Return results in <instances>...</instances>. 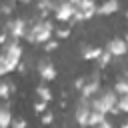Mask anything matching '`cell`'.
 I'll return each mask as SVG.
<instances>
[{
    "label": "cell",
    "mask_w": 128,
    "mask_h": 128,
    "mask_svg": "<svg viewBox=\"0 0 128 128\" xmlns=\"http://www.w3.org/2000/svg\"><path fill=\"white\" fill-rule=\"evenodd\" d=\"M116 108H118L120 114H122V112H128V94L118 96V104H116Z\"/></svg>",
    "instance_id": "ffe728a7"
},
{
    "label": "cell",
    "mask_w": 128,
    "mask_h": 128,
    "mask_svg": "<svg viewBox=\"0 0 128 128\" xmlns=\"http://www.w3.org/2000/svg\"><path fill=\"white\" fill-rule=\"evenodd\" d=\"M0 48H2V54H4V56L12 62V64H16V66L20 64L24 50H22V46L18 44V40H12V38H10V40H8L4 46H0Z\"/></svg>",
    "instance_id": "277c9868"
},
{
    "label": "cell",
    "mask_w": 128,
    "mask_h": 128,
    "mask_svg": "<svg viewBox=\"0 0 128 128\" xmlns=\"http://www.w3.org/2000/svg\"><path fill=\"white\" fill-rule=\"evenodd\" d=\"M26 28H28V22L26 20H22V18H10L6 22V28L4 30L8 32V36L12 40H18V38H24Z\"/></svg>",
    "instance_id": "5b68a950"
},
{
    "label": "cell",
    "mask_w": 128,
    "mask_h": 128,
    "mask_svg": "<svg viewBox=\"0 0 128 128\" xmlns=\"http://www.w3.org/2000/svg\"><path fill=\"white\" fill-rule=\"evenodd\" d=\"M118 10H120V0H104L96 8V14H100V16H112Z\"/></svg>",
    "instance_id": "8fae6325"
},
{
    "label": "cell",
    "mask_w": 128,
    "mask_h": 128,
    "mask_svg": "<svg viewBox=\"0 0 128 128\" xmlns=\"http://www.w3.org/2000/svg\"><path fill=\"white\" fill-rule=\"evenodd\" d=\"M56 48H58V40H52V38H50L48 42H44V50H46V52H54Z\"/></svg>",
    "instance_id": "cb8c5ba5"
},
{
    "label": "cell",
    "mask_w": 128,
    "mask_h": 128,
    "mask_svg": "<svg viewBox=\"0 0 128 128\" xmlns=\"http://www.w3.org/2000/svg\"><path fill=\"white\" fill-rule=\"evenodd\" d=\"M86 80H88V78H84V76L76 78V80H74V88H76V90H82V88H84V84H86Z\"/></svg>",
    "instance_id": "484cf974"
},
{
    "label": "cell",
    "mask_w": 128,
    "mask_h": 128,
    "mask_svg": "<svg viewBox=\"0 0 128 128\" xmlns=\"http://www.w3.org/2000/svg\"><path fill=\"white\" fill-rule=\"evenodd\" d=\"M96 0H80L78 4H76V10L78 12H82V16H84V22L86 20H90L94 14H96Z\"/></svg>",
    "instance_id": "30bf717a"
},
{
    "label": "cell",
    "mask_w": 128,
    "mask_h": 128,
    "mask_svg": "<svg viewBox=\"0 0 128 128\" xmlns=\"http://www.w3.org/2000/svg\"><path fill=\"white\" fill-rule=\"evenodd\" d=\"M124 78H128V66L124 68Z\"/></svg>",
    "instance_id": "1f68e13d"
},
{
    "label": "cell",
    "mask_w": 128,
    "mask_h": 128,
    "mask_svg": "<svg viewBox=\"0 0 128 128\" xmlns=\"http://www.w3.org/2000/svg\"><path fill=\"white\" fill-rule=\"evenodd\" d=\"M90 112H92V106H90V100L82 98L76 106V112H74V120L80 124V126H88L90 122Z\"/></svg>",
    "instance_id": "8992f818"
},
{
    "label": "cell",
    "mask_w": 128,
    "mask_h": 128,
    "mask_svg": "<svg viewBox=\"0 0 128 128\" xmlns=\"http://www.w3.org/2000/svg\"><path fill=\"white\" fill-rule=\"evenodd\" d=\"M106 50L112 56H124V54H128V42L124 38H112V40H108Z\"/></svg>",
    "instance_id": "9c48e42d"
},
{
    "label": "cell",
    "mask_w": 128,
    "mask_h": 128,
    "mask_svg": "<svg viewBox=\"0 0 128 128\" xmlns=\"http://www.w3.org/2000/svg\"><path fill=\"white\" fill-rule=\"evenodd\" d=\"M92 128H112V124H110L108 120H104V122H100L98 126H92Z\"/></svg>",
    "instance_id": "f546056e"
},
{
    "label": "cell",
    "mask_w": 128,
    "mask_h": 128,
    "mask_svg": "<svg viewBox=\"0 0 128 128\" xmlns=\"http://www.w3.org/2000/svg\"><path fill=\"white\" fill-rule=\"evenodd\" d=\"M126 18H128V10H126Z\"/></svg>",
    "instance_id": "836d02e7"
},
{
    "label": "cell",
    "mask_w": 128,
    "mask_h": 128,
    "mask_svg": "<svg viewBox=\"0 0 128 128\" xmlns=\"http://www.w3.org/2000/svg\"><path fill=\"white\" fill-rule=\"evenodd\" d=\"M120 128H128V120H124V122L120 124Z\"/></svg>",
    "instance_id": "4dcf8cb0"
},
{
    "label": "cell",
    "mask_w": 128,
    "mask_h": 128,
    "mask_svg": "<svg viewBox=\"0 0 128 128\" xmlns=\"http://www.w3.org/2000/svg\"><path fill=\"white\" fill-rule=\"evenodd\" d=\"M12 128H26L28 124H26V120L24 118H12V124H10Z\"/></svg>",
    "instance_id": "d4e9b609"
},
{
    "label": "cell",
    "mask_w": 128,
    "mask_h": 128,
    "mask_svg": "<svg viewBox=\"0 0 128 128\" xmlns=\"http://www.w3.org/2000/svg\"><path fill=\"white\" fill-rule=\"evenodd\" d=\"M70 28H64V26H60V28H54V36L58 38V40H64V38H68L70 36Z\"/></svg>",
    "instance_id": "44dd1931"
},
{
    "label": "cell",
    "mask_w": 128,
    "mask_h": 128,
    "mask_svg": "<svg viewBox=\"0 0 128 128\" xmlns=\"http://www.w3.org/2000/svg\"><path fill=\"white\" fill-rule=\"evenodd\" d=\"M14 90H16L14 82H10V80H6V78L0 80V100H8V98L14 94Z\"/></svg>",
    "instance_id": "7c38bea8"
},
{
    "label": "cell",
    "mask_w": 128,
    "mask_h": 128,
    "mask_svg": "<svg viewBox=\"0 0 128 128\" xmlns=\"http://www.w3.org/2000/svg\"><path fill=\"white\" fill-rule=\"evenodd\" d=\"M74 12H76V8L68 0H54V18L58 22H68L70 24Z\"/></svg>",
    "instance_id": "3957f363"
},
{
    "label": "cell",
    "mask_w": 128,
    "mask_h": 128,
    "mask_svg": "<svg viewBox=\"0 0 128 128\" xmlns=\"http://www.w3.org/2000/svg\"><path fill=\"white\" fill-rule=\"evenodd\" d=\"M116 104H118V94L114 90H100L94 98H90V106L94 110H100V112H106V114L108 112L120 114L118 108H116Z\"/></svg>",
    "instance_id": "7a4b0ae2"
},
{
    "label": "cell",
    "mask_w": 128,
    "mask_h": 128,
    "mask_svg": "<svg viewBox=\"0 0 128 128\" xmlns=\"http://www.w3.org/2000/svg\"><path fill=\"white\" fill-rule=\"evenodd\" d=\"M46 110H48V102H44V100H36L34 102V112L36 114H42Z\"/></svg>",
    "instance_id": "603a6c76"
},
{
    "label": "cell",
    "mask_w": 128,
    "mask_h": 128,
    "mask_svg": "<svg viewBox=\"0 0 128 128\" xmlns=\"http://www.w3.org/2000/svg\"><path fill=\"white\" fill-rule=\"evenodd\" d=\"M8 40H10V36H8V32H6V30H4V32H0V46H4V44H6Z\"/></svg>",
    "instance_id": "83f0119b"
},
{
    "label": "cell",
    "mask_w": 128,
    "mask_h": 128,
    "mask_svg": "<svg viewBox=\"0 0 128 128\" xmlns=\"http://www.w3.org/2000/svg\"><path fill=\"white\" fill-rule=\"evenodd\" d=\"M38 2H42V0H38Z\"/></svg>",
    "instance_id": "d590c367"
},
{
    "label": "cell",
    "mask_w": 128,
    "mask_h": 128,
    "mask_svg": "<svg viewBox=\"0 0 128 128\" xmlns=\"http://www.w3.org/2000/svg\"><path fill=\"white\" fill-rule=\"evenodd\" d=\"M40 120H42V124H44V126H50V124L54 122V114H52L50 110H46V112H42V114H40Z\"/></svg>",
    "instance_id": "7402d4cb"
},
{
    "label": "cell",
    "mask_w": 128,
    "mask_h": 128,
    "mask_svg": "<svg viewBox=\"0 0 128 128\" xmlns=\"http://www.w3.org/2000/svg\"><path fill=\"white\" fill-rule=\"evenodd\" d=\"M124 40H126V42H128V34H126V36H124Z\"/></svg>",
    "instance_id": "d6a6232c"
},
{
    "label": "cell",
    "mask_w": 128,
    "mask_h": 128,
    "mask_svg": "<svg viewBox=\"0 0 128 128\" xmlns=\"http://www.w3.org/2000/svg\"><path fill=\"white\" fill-rule=\"evenodd\" d=\"M102 50H104V48H98V46H84L82 52H80V56H82L84 60H98L100 54H102Z\"/></svg>",
    "instance_id": "4fadbf2b"
},
{
    "label": "cell",
    "mask_w": 128,
    "mask_h": 128,
    "mask_svg": "<svg viewBox=\"0 0 128 128\" xmlns=\"http://www.w3.org/2000/svg\"><path fill=\"white\" fill-rule=\"evenodd\" d=\"M36 70H38V76H40L42 82H52L56 78V68L50 60H40L36 64Z\"/></svg>",
    "instance_id": "ba28073f"
},
{
    "label": "cell",
    "mask_w": 128,
    "mask_h": 128,
    "mask_svg": "<svg viewBox=\"0 0 128 128\" xmlns=\"http://www.w3.org/2000/svg\"><path fill=\"white\" fill-rule=\"evenodd\" d=\"M114 92H116L118 96L128 94V78H124V76L116 78V82H114Z\"/></svg>",
    "instance_id": "2e32d148"
},
{
    "label": "cell",
    "mask_w": 128,
    "mask_h": 128,
    "mask_svg": "<svg viewBox=\"0 0 128 128\" xmlns=\"http://www.w3.org/2000/svg\"><path fill=\"white\" fill-rule=\"evenodd\" d=\"M0 12H2L4 16H10V14H12V4H2V6H0Z\"/></svg>",
    "instance_id": "4316f807"
},
{
    "label": "cell",
    "mask_w": 128,
    "mask_h": 128,
    "mask_svg": "<svg viewBox=\"0 0 128 128\" xmlns=\"http://www.w3.org/2000/svg\"><path fill=\"white\" fill-rule=\"evenodd\" d=\"M112 58H114V56H112V54L104 48V50H102V54H100V58H98L96 62H98V66H100V68H106V66L112 62Z\"/></svg>",
    "instance_id": "d6986e66"
},
{
    "label": "cell",
    "mask_w": 128,
    "mask_h": 128,
    "mask_svg": "<svg viewBox=\"0 0 128 128\" xmlns=\"http://www.w3.org/2000/svg\"><path fill=\"white\" fill-rule=\"evenodd\" d=\"M80 128H86V126H80Z\"/></svg>",
    "instance_id": "e575fe53"
},
{
    "label": "cell",
    "mask_w": 128,
    "mask_h": 128,
    "mask_svg": "<svg viewBox=\"0 0 128 128\" xmlns=\"http://www.w3.org/2000/svg\"><path fill=\"white\" fill-rule=\"evenodd\" d=\"M16 70V64H12L2 52H0V76H6V74H10V72H14Z\"/></svg>",
    "instance_id": "5bb4252c"
},
{
    "label": "cell",
    "mask_w": 128,
    "mask_h": 128,
    "mask_svg": "<svg viewBox=\"0 0 128 128\" xmlns=\"http://www.w3.org/2000/svg\"><path fill=\"white\" fill-rule=\"evenodd\" d=\"M98 92H100V76H98V72H94V74L86 80V84H84V88L80 90V94H82V98L90 100V98H94Z\"/></svg>",
    "instance_id": "52a82bcc"
},
{
    "label": "cell",
    "mask_w": 128,
    "mask_h": 128,
    "mask_svg": "<svg viewBox=\"0 0 128 128\" xmlns=\"http://www.w3.org/2000/svg\"><path fill=\"white\" fill-rule=\"evenodd\" d=\"M54 36V24L48 18H38L34 24H30L26 28L24 40L30 44H44Z\"/></svg>",
    "instance_id": "6da1fadb"
},
{
    "label": "cell",
    "mask_w": 128,
    "mask_h": 128,
    "mask_svg": "<svg viewBox=\"0 0 128 128\" xmlns=\"http://www.w3.org/2000/svg\"><path fill=\"white\" fill-rule=\"evenodd\" d=\"M36 96L40 98V100H44V102H50L54 96H52V90L46 86V84H40L38 88H36Z\"/></svg>",
    "instance_id": "e0dca14e"
},
{
    "label": "cell",
    "mask_w": 128,
    "mask_h": 128,
    "mask_svg": "<svg viewBox=\"0 0 128 128\" xmlns=\"http://www.w3.org/2000/svg\"><path fill=\"white\" fill-rule=\"evenodd\" d=\"M104 120H106V112H100V110H94V108H92L88 126H90V128H92V126H98V124H100V122H104Z\"/></svg>",
    "instance_id": "ac0fdd59"
},
{
    "label": "cell",
    "mask_w": 128,
    "mask_h": 128,
    "mask_svg": "<svg viewBox=\"0 0 128 128\" xmlns=\"http://www.w3.org/2000/svg\"><path fill=\"white\" fill-rule=\"evenodd\" d=\"M16 70H18V72H20V74H24V72H26V70H28V66H26V62H22V60H20V64H18V66H16Z\"/></svg>",
    "instance_id": "f1b7e54d"
},
{
    "label": "cell",
    "mask_w": 128,
    "mask_h": 128,
    "mask_svg": "<svg viewBox=\"0 0 128 128\" xmlns=\"http://www.w3.org/2000/svg\"><path fill=\"white\" fill-rule=\"evenodd\" d=\"M10 124H12V112H10L8 104H4V106H0V126L8 128Z\"/></svg>",
    "instance_id": "9a60e30c"
}]
</instances>
